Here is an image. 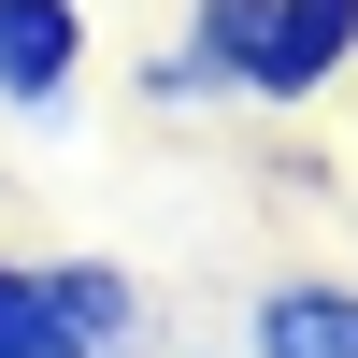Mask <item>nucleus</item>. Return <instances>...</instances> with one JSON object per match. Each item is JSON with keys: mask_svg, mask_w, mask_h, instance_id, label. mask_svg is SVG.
<instances>
[{"mask_svg": "<svg viewBox=\"0 0 358 358\" xmlns=\"http://www.w3.org/2000/svg\"><path fill=\"white\" fill-rule=\"evenodd\" d=\"M244 358H358V273H273V287H244Z\"/></svg>", "mask_w": 358, "mask_h": 358, "instance_id": "3", "label": "nucleus"}, {"mask_svg": "<svg viewBox=\"0 0 358 358\" xmlns=\"http://www.w3.org/2000/svg\"><path fill=\"white\" fill-rule=\"evenodd\" d=\"M0 358H86L57 287H43V258H0Z\"/></svg>", "mask_w": 358, "mask_h": 358, "instance_id": "6", "label": "nucleus"}, {"mask_svg": "<svg viewBox=\"0 0 358 358\" xmlns=\"http://www.w3.org/2000/svg\"><path fill=\"white\" fill-rule=\"evenodd\" d=\"M86 57H101V29H86V0H0V115H72L86 101Z\"/></svg>", "mask_w": 358, "mask_h": 358, "instance_id": "2", "label": "nucleus"}, {"mask_svg": "<svg viewBox=\"0 0 358 358\" xmlns=\"http://www.w3.org/2000/svg\"><path fill=\"white\" fill-rule=\"evenodd\" d=\"M258 15H273V0H187V29H172V57H187L201 115H229V101H244V57H258Z\"/></svg>", "mask_w": 358, "mask_h": 358, "instance_id": "5", "label": "nucleus"}, {"mask_svg": "<svg viewBox=\"0 0 358 358\" xmlns=\"http://www.w3.org/2000/svg\"><path fill=\"white\" fill-rule=\"evenodd\" d=\"M129 358H158V344H129Z\"/></svg>", "mask_w": 358, "mask_h": 358, "instance_id": "7", "label": "nucleus"}, {"mask_svg": "<svg viewBox=\"0 0 358 358\" xmlns=\"http://www.w3.org/2000/svg\"><path fill=\"white\" fill-rule=\"evenodd\" d=\"M43 287H57V315H72V344L86 358H129L143 344V273H129V258H43Z\"/></svg>", "mask_w": 358, "mask_h": 358, "instance_id": "4", "label": "nucleus"}, {"mask_svg": "<svg viewBox=\"0 0 358 358\" xmlns=\"http://www.w3.org/2000/svg\"><path fill=\"white\" fill-rule=\"evenodd\" d=\"M358 72V0H273L258 15V57H244V101L258 115H301Z\"/></svg>", "mask_w": 358, "mask_h": 358, "instance_id": "1", "label": "nucleus"}]
</instances>
